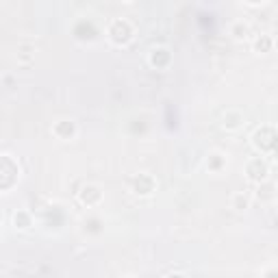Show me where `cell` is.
I'll use <instances>...</instances> for the list:
<instances>
[{
	"instance_id": "obj_1",
	"label": "cell",
	"mask_w": 278,
	"mask_h": 278,
	"mask_svg": "<svg viewBox=\"0 0 278 278\" xmlns=\"http://www.w3.org/2000/svg\"><path fill=\"white\" fill-rule=\"evenodd\" d=\"M109 35L115 43H126L130 37H133V29H130V24L126 20H115L109 26Z\"/></svg>"
},
{
	"instance_id": "obj_2",
	"label": "cell",
	"mask_w": 278,
	"mask_h": 278,
	"mask_svg": "<svg viewBox=\"0 0 278 278\" xmlns=\"http://www.w3.org/2000/svg\"><path fill=\"white\" fill-rule=\"evenodd\" d=\"M11 165H13L11 156H9V154H3V182H0V185H3V189H9V187H11V182L17 178V172H20V170H17V165H15L13 170H9Z\"/></svg>"
},
{
	"instance_id": "obj_3",
	"label": "cell",
	"mask_w": 278,
	"mask_h": 278,
	"mask_svg": "<svg viewBox=\"0 0 278 278\" xmlns=\"http://www.w3.org/2000/svg\"><path fill=\"white\" fill-rule=\"evenodd\" d=\"M265 174H267V165L261 161V159H254V161H250L248 165V176L252 180H265Z\"/></svg>"
},
{
	"instance_id": "obj_4",
	"label": "cell",
	"mask_w": 278,
	"mask_h": 278,
	"mask_svg": "<svg viewBox=\"0 0 278 278\" xmlns=\"http://www.w3.org/2000/svg\"><path fill=\"white\" fill-rule=\"evenodd\" d=\"M269 43H272V41H269V37H265V35H263V37H259V39H257L254 46H257V50L263 52V50H267V48H269Z\"/></svg>"
},
{
	"instance_id": "obj_5",
	"label": "cell",
	"mask_w": 278,
	"mask_h": 278,
	"mask_svg": "<svg viewBox=\"0 0 278 278\" xmlns=\"http://www.w3.org/2000/svg\"><path fill=\"white\" fill-rule=\"evenodd\" d=\"M17 222L22 224V228H26V226L31 224V217L26 215V213H15V224H17Z\"/></svg>"
},
{
	"instance_id": "obj_6",
	"label": "cell",
	"mask_w": 278,
	"mask_h": 278,
	"mask_svg": "<svg viewBox=\"0 0 278 278\" xmlns=\"http://www.w3.org/2000/svg\"><path fill=\"white\" fill-rule=\"evenodd\" d=\"M235 202H239L237 208H246V206H248V198H246V196H243V198H241V196H235Z\"/></svg>"
},
{
	"instance_id": "obj_7",
	"label": "cell",
	"mask_w": 278,
	"mask_h": 278,
	"mask_svg": "<svg viewBox=\"0 0 278 278\" xmlns=\"http://www.w3.org/2000/svg\"><path fill=\"white\" fill-rule=\"evenodd\" d=\"M128 278H130V276H128Z\"/></svg>"
}]
</instances>
